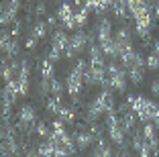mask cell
<instances>
[{
  "mask_svg": "<svg viewBox=\"0 0 159 157\" xmlns=\"http://www.w3.org/2000/svg\"><path fill=\"white\" fill-rule=\"evenodd\" d=\"M126 102L131 104V110L135 112L137 120L141 122H153L155 127H159V104H155L153 100L145 96H126Z\"/></svg>",
  "mask_w": 159,
  "mask_h": 157,
  "instance_id": "6da1fadb",
  "label": "cell"
},
{
  "mask_svg": "<svg viewBox=\"0 0 159 157\" xmlns=\"http://www.w3.org/2000/svg\"><path fill=\"white\" fill-rule=\"evenodd\" d=\"M88 65L90 63L86 59H78L75 65L70 69V74L66 78V90L71 98H78L82 94V88H84V84H86L84 82V72L88 69Z\"/></svg>",
  "mask_w": 159,
  "mask_h": 157,
  "instance_id": "7a4b0ae2",
  "label": "cell"
},
{
  "mask_svg": "<svg viewBox=\"0 0 159 157\" xmlns=\"http://www.w3.org/2000/svg\"><path fill=\"white\" fill-rule=\"evenodd\" d=\"M108 69V88H112L114 92H126L129 86V74L122 63H116V59H110L106 65Z\"/></svg>",
  "mask_w": 159,
  "mask_h": 157,
  "instance_id": "3957f363",
  "label": "cell"
},
{
  "mask_svg": "<svg viewBox=\"0 0 159 157\" xmlns=\"http://www.w3.org/2000/svg\"><path fill=\"white\" fill-rule=\"evenodd\" d=\"M106 131H108V137L116 147H122L126 143V131L122 127V120H120V114L116 110L108 112L106 114Z\"/></svg>",
  "mask_w": 159,
  "mask_h": 157,
  "instance_id": "277c9868",
  "label": "cell"
},
{
  "mask_svg": "<svg viewBox=\"0 0 159 157\" xmlns=\"http://www.w3.org/2000/svg\"><path fill=\"white\" fill-rule=\"evenodd\" d=\"M57 19H59V23L63 25V29H66V31H78L75 10H74V6H71L67 0L59 4V8H57Z\"/></svg>",
  "mask_w": 159,
  "mask_h": 157,
  "instance_id": "5b68a950",
  "label": "cell"
},
{
  "mask_svg": "<svg viewBox=\"0 0 159 157\" xmlns=\"http://www.w3.org/2000/svg\"><path fill=\"white\" fill-rule=\"evenodd\" d=\"M16 118H19V127L25 131H33V127L37 125V110H35L33 104H23L16 112Z\"/></svg>",
  "mask_w": 159,
  "mask_h": 157,
  "instance_id": "8992f818",
  "label": "cell"
},
{
  "mask_svg": "<svg viewBox=\"0 0 159 157\" xmlns=\"http://www.w3.org/2000/svg\"><path fill=\"white\" fill-rule=\"evenodd\" d=\"M94 33H96V41H98V43H104V41H108V39H112L114 37L112 23H110L104 14H98V21H96Z\"/></svg>",
  "mask_w": 159,
  "mask_h": 157,
  "instance_id": "52a82bcc",
  "label": "cell"
},
{
  "mask_svg": "<svg viewBox=\"0 0 159 157\" xmlns=\"http://www.w3.org/2000/svg\"><path fill=\"white\" fill-rule=\"evenodd\" d=\"M19 8H20V0H4V4H2V19H0L4 27L16 19Z\"/></svg>",
  "mask_w": 159,
  "mask_h": 157,
  "instance_id": "ba28073f",
  "label": "cell"
},
{
  "mask_svg": "<svg viewBox=\"0 0 159 157\" xmlns=\"http://www.w3.org/2000/svg\"><path fill=\"white\" fill-rule=\"evenodd\" d=\"M74 141H75V147H78L80 151H86L88 147L94 145V141H98V137L92 133V129L90 131H75L74 133Z\"/></svg>",
  "mask_w": 159,
  "mask_h": 157,
  "instance_id": "9c48e42d",
  "label": "cell"
},
{
  "mask_svg": "<svg viewBox=\"0 0 159 157\" xmlns=\"http://www.w3.org/2000/svg\"><path fill=\"white\" fill-rule=\"evenodd\" d=\"M114 39H116V43L120 45V49H122V47L133 45V33H131V29H129V27H118L116 33H114Z\"/></svg>",
  "mask_w": 159,
  "mask_h": 157,
  "instance_id": "30bf717a",
  "label": "cell"
},
{
  "mask_svg": "<svg viewBox=\"0 0 159 157\" xmlns=\"http://www.w3.org/2000/svg\"><path fill=\"white\" fill-rule=\"evenodd\" d=\"M47 31H49V25H47L45 21H37V23L33 25V29H31V37H35L37 41H41V39H45Z\"/></svg>",
  "mask_w": 159,
  "mask_h": 157,
  "instance_id": "8fae6325",
  "label": "cell"
},
{
  "mask_svg": "<svg viewBox=\"0 0 159 157\" xmlns=\"http://www.w3.org/2000/svg\"><path fill=\"white\" fill-rule=\"evenodd\" d=\"M39 76L45 80H53L55 78V74H53V61H49L45 57V59L41 61V65H39Z\"/></svg>",
  "mask_w": 159,
  "mask_h": 157,
  "instance_id": "7c38bea8",
  "label": "cell"
},
{
  "mask_svg": "<svg viewBox=\"0 0 159 157\" xmlns=\"http://www.w3.org/2000/svg\"><path fill=\"white\" fill-rule=\"evenodd\" d=\"M57 118H61L66 125H71L75 120V112H74V108H70V106H61L59 110H57Z\"/></svg>",
  "mask_w": 159,
  "mask_h": 157,
  "instance_id": "4fadbf2b",
  "label": "cell"
},
{
  "mask_svg": "<svg viewBox=\"0 0 159 157\" xmlns=\"http://www.w3.org/2000/svg\"><path fill=\"white\" fill-rule=\"evenodd\" d=\"M94 157H114V153L104 141H98V145H96V149H94Z\"/></svg>",
  "mask_w": 159,
  "mask_h": 157,
  "instance_id": "5bb4252c",
  "label": "cell"
},
{
  "mask_svg": "<svg viewBox=\"0 0 159 157\" xmlns=\"http://www.w3.org/2000/svg\"><path fill=\"white\" fill-rule=\"evenodd\" d=\"M88 16H90V8L88 6H80V10L75 12V23H78V29H82L86 23H88Z\"/></svg>",
  "mask_w": 159,
  "mask_h": 157,
  "instance_id": "9a60e30c",
  "label": "cell"
},
{
  "mask_svg": "<svg viewBox=\"0 0 159 157\" xmlns=\"http://www.w3.org/2000/svg\"><path fill=\"white\" fill-rule=\"evenodd\" d=\"M145 63H147V69H149V72H157L159 69V55L151 51L149 55L145 57Z\"/></svg>",
  "mask_w": 159,
  "mask_h": 157,
  "instance_id": "2e32d148",
  "label": "cell"
},
{
  "mask_svg": "<svg viewBox=\"0 0 159 157\" xmlns=\"http://www.w3.org/2000/svg\"><path fill=\"white\" fill-rule=\"evenodd\" d=\"M61 94H63V84H61L57 78H53L51 80V96L61 98Z\"/></svg>",
  "mask_w": 159,
  "mask_h": 157,
  "instance_id": "e0dca14e",
  "label": "cell"
},
{
  "mask_svg": "<svg viewBox=\"0 0 159 157\" xmlns=\"http://www.w3.org/2000/svg\"><path fill=\"white\" fill-rule=\"evenodd\" d=\"M100 4H102V0H86V6H88L90 10H94L96 14H98V10H100Z\"/></svg>",
  "mask_w": 159,
  "mask_h": 157,
  "instance_id": "ac0fdd59",
  "label": "cell"
},
{
  "mask_svg": "<svg viewBox=\"0 0 159 157\" xmlns=\"http://www.w3.org/2000/svg\"><path fill=\"white\" fill-rule=\"evenodd\" d=\"M37 39H35V37H29L27 39V43H25V49H29V51H31V49H35V47H37Z\"/></svg>",
  "mask_w": 159,
  "mask_h": 157,
  "instance_id": "d6986e66",
  "label": "cell"
},
{
  "mask_svg": "<svg viewBox=\"0 0 159 157\" xmlns=\"http://www.w3.org/2000/svg\"><path fill=\"white\" fill-rule=\"evenodd\" d=\"M151 92H153V94H155V96H159V78H157V80H155V82H153V84H151Z\"/></svg>",
  "mask_w": 159,
  "mask_h": 157,
  "instance_id": "ffe728a7",
  "label": "cell"
},
{
  "mask_svg": "<svg viewBox=\"0 0 159 157\" xmlns=\"http://www.w3.org/2000/svg\"><path fill=\"white\" fill-rule=\"evenodd\" d=\"M155 2H157V0H149V4H155Z\"/></svg>",
  "mask_w": 159,
  "mask_h": 157,
  "instance_id": "44dd1931",
  "label": "cell"
},
{
  "mask_svg": "<svg viewBox=\"0 0 159 157\" xmlns=\"http://www.w3.org/2000/svg\"><path fill=\"white\" fill-rule=\"evenodd\" d=\"M157 2H159V0H157Z\"/></svg>",
  "mask_w": 159,
  "mask_h": 157,
  "instance_id": "7402d4cb",
  "label": "cell"
}]
</instances>
